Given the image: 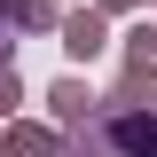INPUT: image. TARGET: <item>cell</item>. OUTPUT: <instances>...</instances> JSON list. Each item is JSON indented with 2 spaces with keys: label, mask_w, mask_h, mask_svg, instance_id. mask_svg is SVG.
Wrapping results in <instances>:
<instances>
[{
  "label": "cell",
  "mask_w": 157,
  "mask_h": 157,
  "mask_svg": "<svg viewBox=\"0 0 157 157\" xmlns=\"http://www.w3.org/2000/svg\"><path fill=\"white\" fill-rule=\"evenodd\" d=\"M86 126V141H94L102 157H157V110L149 102H94V110L78 118Z\"/></svg>",
  "instance_id": "6da1fadb"
},
{
  "label": "cell",
  "mask_w": 157,
  "mask_h": 157,
  "mask_svg": "<svg viewBox=\"0 0 157 157\" xmlns=\"http://www.w3.org/2000/svg\"><path fill=\"white\" fill-rule=\"evenodd\" d=\"M63 47H71V55H102V24L94 16H71L63 24Z\"/></svg>",
  "instance_id": "7a4b0ae2"
},
{
  "label": "cell",
  "mask_w": 157,
  "mask_h": 157,
  "mask_svg": "<svg viewBox=\"0 0 157 157\" xmlns=\"http://www.w3.org/2000/svg\"><path fill=\"white\" fill-rule=\"evenodd\" d=\"M55 110H63V118H71V126H78V118H86V94H78L71 78H63V86H55Z\"/></svg>",
  "instance_id": "3957f363"
}]
</instances>
